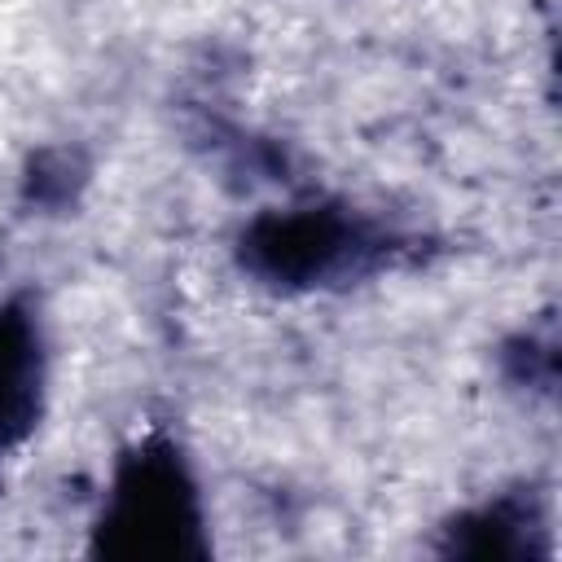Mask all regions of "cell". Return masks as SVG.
I'll return each instance as SVG.
<instances>
[{
	"mask_svg": "<svg viewBox=\"0 0 562 562\" xmlns=\"http://www.w3.org/2000/svg\"><path fill=\"white\" fill-rule=\"evenodd\" d=\"M404 250V237L373 211H360L342 198H312L290 206H268L237 228L233 259L237 268L272 294H316L347 290Z\"/></svg>",
	"mask_w": 562,
	"mask_h": 562,
	"instance_id": "6da1fadb",
	"label": "cell"
},
{
	"mask_svg": "<svg viewBox=\"0 0 562 562\" xmlns=\"http://www.w3.org/2000/svg\"><path fill=\"white\" fill-rule=\"evenodd\" d=\"M88 553L114 562H180L211 553L202 479L171 430H145L114 457L88 522Z\"/></svg>",
	"mask_w": 562,
	"mask_h": 562,
	"instance_id": "7a4b0ae2",
	"label": "cell"
},
{
	"mask_svg": "<svg viewBox=\"0 0 562 562\" xmlns=\"http://www.w3.org/2000/svg\"><path fill=\"white\" fill-rule=\"evenodd\" d=\"M48 329L40 299L13 290L0 299V465L18 457L48 408Z\"/></svg>",
	"mask_w": 562,
	"mask_h": 562,
	"instance_id": "3957f363",
	"label": "cell"
},
{
	"mask_svg": "<svg viewBox=\"0 0 562 562\" xmlns=\"http://www.w3.org/2000/svg\"><path fill=\"white\" fill-rule=\"evenodd\" d=\"M443 553L461 558H522V553H549V544H536L544 536V509L531 492H496L461 514H452L443 527Z\"/></svg>",
	"mask_w": 562,
	"mask_h": 562,
	"instance_id": "277c9868",
	"label": "cell"
}]
</instances>
